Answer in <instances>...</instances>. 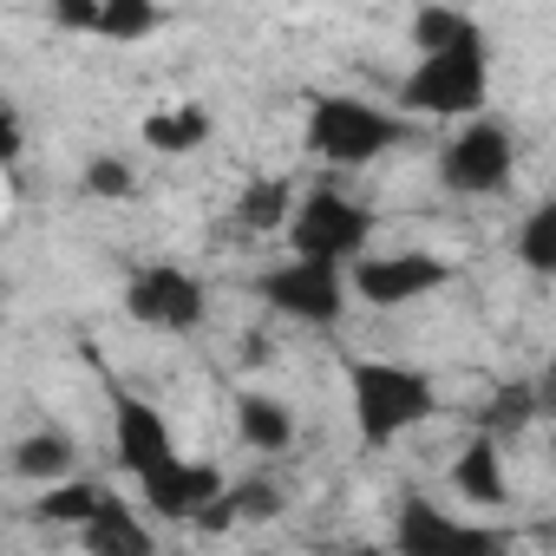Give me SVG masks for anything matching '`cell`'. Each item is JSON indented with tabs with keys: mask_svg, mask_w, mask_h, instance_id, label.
I'll list each match as a JSON object with an SVG mask.
<instances>
[{
	"mask_svg": "<svg viewBox=\"0 0 556 556\" xmlns=\"http://www.w3.org/2000/svg\"><path fill=\"white\" fill-rule=\"evenodd\" d=\"M348 393H354V426L361 445H393L400 432H413L419 419H432L439 387L426 367H400V361H354L348 367Z\"/></svg>",
	"mask_w": 556,
	"mask_h": 556,
	"instance_id": "cell-1",
	"label": "cell"
},
{
	"mask_svg": "<svg viewBox=\"0 0 556 556\" xmlns=\"http://www.w3.org/2000/svg\"><path fill=\"white\" fill-rule=\"evenodd\" d=\"M484 92H491V53H484V40H471V47H452V53H426L400 86V112H413V118H478Z\"/></svg>",
	"mask_w": 556,
	"mask_h": 556,
	"instance_id": "cell-2",
	"label": "cell"
},
{
	"mask_svg": "<svg viewBox=\"0 0 556 556\" xmlns=\"http://www.w3.org/2000/svg\"><path fill=\"white\" fill-rule=\"evenodd\" d=\"M393 144H406V118H393V112H380V105H367V99L328 92V99H315V112H308V151H315L321 164L361 170V164H374V157L393 151Z\"/></svg>",
	"mask_w": 556,
	"mask_h": 556,
	"instance_id": "cell-3",
	"label": "cell"
},
{
	"mask_svg": "<svg viewBox=\"0 0 556 556\" xmlns=\"http://www.w3.org/2000/svg\"><path fill=\"white\" fill-rule=\"evenodd\" d=\"M289 242H295L302 262H328V268L361 262L367 242H374V210L341 197V190H315L289 210Z\"/></svg>",
	"mask_w": 556,
	"mask_h": 556,
	"instance_id": "cell-4",
	"label": "cell"
},
{
	"mask_svg": "<svg viewBox=\"0 0 556 556\" xmlns=\"http://www.w3.org/2000/svg\"><path fill=\"white\" fill-rule=\"evenodd\" d=\"M517 170V131L497 118H471L445 151H439V184L458 197H491Z\"/></svg>",
	"mask_w": 556,
	"mask_h": 556,
	"instance_id": "cell-5",
	"label": "cell"
},
{
	"mask_svg": "<svg viewBox=\"0 0 556 556\" xmlns=\"http://www.w3.org/2000/svg\"><path fill=\"white\" fill-rule=\"evenodd\" d=\"M255 295H262L275 315H295V321H308V328H328V321H341V308H348V275L328 268V262L289 255V262H275L262 282H255Z\"/></svg>",
	"mask_w": 556,
	"mask_h": 556,
	"instance_id": "cell-6",
	"label": "cell"
},
{
	"mask_svg": "<svg viewBox=\"0 0 556 556\" xmlns=\"http://www.w3.org/2000/svg\"><path fill=\"white\" fill-rule=\"evenodd\" d=\"M393 549L400 556H504V536L491 523H465L439 510L432 497H406L393 517Z\"/></svg>",
	"mask_w": 556,
	"mask_h": 556,
	"instance_id": "cell-7",
	"label": "cell"
},
{
	"mask_svg": "<svg viewBox=\"0 0 556 556\" xmlns=\"http://www.w3.org/2000/svg\"><path fill=\"white\" fill-rule=\"evenodd\" d=\"M125 308H131L138 328L184 334V328L203 321L210 295H203V282H197L190 268H177V262H144V268L131 275V289H125Z\"/></svg>",
	"mask_w": 556,
	"mask_h": 556,
	"instance_id": "cell-8",
	"label": "cell"
},
{
	"mask_svg": "<svg viewBox=\"0 0 556 556\" xmlns=\"http://www.w3.org/2000/svg\"><path fill=\"white\" fill-rule=\"evenodd\" d=\"M445 282H452V262H445V255H426V249L354 262V295L374 302V308H406V302H419V295H439Z\"/></svg>",
	"mask_w": 556,
	"mask_h": 556,
	"instance_id": "cell-9",
	"label": "cell"
},
{
	"mask_svg": "<svg viewBox=\"0 0 556 556\" xmlns=\"http://www.w3.org/2000/svg\"><path fill=\"white\" fill-rule=\"evenodd\" d=\"M138 491H144V510L151 517H170V523H197L210 504H216V491H223V471L210 465V458H164L157 471H144L138 478Z\"/></svg>",
	"mask_w": 556,
	"mask_h": 556,
	"instance_id": "cell-10",
	"label": "cell"
},
{
	"mask_svg": "<svg viewBox=\"0 0 556 556\" xmlns=\"http://www.w3.org/2000/svg\"><path fill=\"white\" fill-rule=\"evenodd\" d=\"M112 426H118V465H125L131 478H144V471H157L164 458H177V445H170V426H164V413H157L151 400L125 393L118 380H112Z\"/></svg>",
	"mask_w": 556,
	"mask_h": 556,
	"instance_id": "cell-11",
	"label": "cell"
},
{
	"mask_svg": "<svg viewBox=\"0 0 556 556\" xmlns=\"http://www.w3.org/2000/svg\"><path fill=\"white\" fill-rule=\"evenodd\" d=\"M79 543H86V556H157V536H151V523H138V510L125 504V497H99V510L79 523Z\"/></svg>",
	"mask_w": 556,
	"mask_h": 556,
	"instance_id": "cell-12",
	"label": "cell"
},
{
	"mask_svg": "<svg viewBox=\"0 0 556 556\" xmlns=\"http://www.w3.org/2000/svg\"><path fill=\"white\" fill-rule=\"evenodd\" d=\"M275 510H282V491H275L268 478H242V484H223L216 504L197 517V530H236V523H268Z\"/></svg>",
	"mask_w": 556,
	"mask_h": 556,
	"instance_id": "cell-13",
	"label": "cell"
},
{
	"mask_svg": "<svg viewBox=\"0 0 556 556\" xmlns=\"http://www.w3.org/2000/svg\"><path fill=\"white\" fill-rule=\"evenodd\" d=\"M452 484L471 497V504H484V510H497L504 497H510V484H504V452H497V439H471L465 452H458V465H452Z\"/></svg>",
	"mask_w": 556,
	"mask_h": 556,
	"instance_id": "cell-14",
	"label": "cell"
},
{
	"mask_svg": "<svg viewBox=\"0 0 556 556\" xmlns=\"http://www.w3.org/2000/svg\"><path fill=\"white\" fill-rule=\"evenodd\" d=\"M236 432H242V445H255V452H289V445H295L289 406L268 400V393H242V400H236Z\"/></svg>",
	"mask_w": 556,
	"mask_h": 556,
	"instance_id": "cell-15",
	"label": "cell"
},
{
	"mask_svg": "<svg viewBox=\"0 0 556 556\" xmlns=\"http://www.w3.org/2000/svg\"><path fill=\"white\" fill-rule=\"evenodd\" d=\"M289 210H295V184L289 177H255L236 197V223L242 229H289Z\"/></svg>",
	"mask_w": 556,
	"mask_h": 556,
	"instance_id": "cell-16",
	"label": "cell"
},
{
	"mask_svg": "<svg viewBox=\"0 0 556 556\" xmlns=\"http://www.w3.org/2000/svg\"><path fill=\"white\" fill-rule=\"evenodd\" d=\"M14 471L34 478V484L73 478V439H66V432H27V439L14 445Z\"/></svg>",
	"mask_w": 556,
	"mask_h": 556,
	"instance_id": "cell-17",
	"label": "cell"
},
{
	"mask_svg": "<svg viewBox=\"0 0 556 556\" xmlns=\"http://www.w3.org/2000/svg\"><path fill=\"white\" fill-rule=\"evenodd\" d=\"M413 40H419V53H452V47L484 40V27L465 8H419L413 14Z\"/></svg>",
	"mask_w": 556,
	"mask_h": 556,
	"instance_id": "cell-18",
	"label": "cell"
},
{
	"mask_svg": "<svg viewBox=\"0 0 556 556\" xmlns=\"http://www.w3.org/2000/svg\"><path fill=\"white\" fill-rule=\"evenodd\" d=\"M203 138H210V112L203 105H170V112L144 118V144L151 151H197Z\"/></svg>",
	"mask_w": 556,
	"mask_h": 556,
	"instance_id": "cell-19",
	"label": "cell"
},
{
	"mask_svg": "<svg viewBox=\"0 0 556 556\" xmlns=\"http://www.w3.org/2000/svg\"><path fill=\"white\" fill-rule=\"evenodd\" d=\"M530 419H536V387H523V380L497 387V393L478 406V432H484V439H497V432L510 439V432H523Z\"/></svg>",
	"mask_w": 556,
	"mask_h": 556,
	"instance_id": "cell-20",
	"label": "cell"
},
{
	"mask_svg": "<svg viewBox=\"0 0 556 556\" xmlns=\"http://www.w3.org/2000/svg\"><path fill=\"white\" fill-rule=\"evenodd\" d=\"M99 497H105V491H99L92 478H60V484H47V491H40V504H34V510H40L47 523H73V530H79V523L99 510Z\"/></svg>",
	"mask_w": 556,
	"mask_h": 556,
	"instance_id": "cell-21",
	"label": "cell"
},
{
	"mask_svg": "<svg viewBox=\"0 0 556 556\" xmlns=\"http://www.w3.org/2000/svg\"><path fill=\"white\" fill-rule=\"evenodd\" d=\"M164 14L151 0H99V40H151Z\"/></svg>",
	"mask_w": 556,
	"mask_h": 556,
	"instance_id": "cell-22",
	"label": "cell"
},
{
	"mask_svg": "<svg viewBox=\"0 0 556 556\" xmlns=\"http://www.w3.org/2000/svg\"><path fill=\"white\" fill-rule=\"evenodd\" d=\"M517 255L530 275H556V203H536L523 216V236H517Z\"/></svg>",
	"mask_w": 556,
	"mask_h": 556,
	"instance_id": "cell-23",
	"label": "cell"
},
{
	"mask_svg": "<svg viewBox=\"0 0 556 556\" xmlns=\"http://www.w3.org/2000/svg\"><path fill=\"white\" fill-rule=\"evenodd\" d=\"M138 190V170L125 157H92L86 164V197H131Z\"/></svg>",
	"mask_w": 556,
	"mask_h": 556,
	"instance_id": "cell-24",
	"label": "cell"
},
{
	"mask_svg": "<svg viewBox=\"0 0 556 556\" xmlns=\"http://www.w3.org/2000/svg\"><path fill=\"white\" fill-rule=\"evenodd\" d=\"M53 21H60L66 34H99V0H60Z\"/></svg>",
	"mask_w": 556,
	"mask_h": 556,
	"instance_id": "cell-25",
	"label": "cell"
},
{
	"mask_svg": "<svg viewBox=\"0 0 556 556\" xmlns=\"http://www.w3.org/2000/svg\"><path fill=\"white\" fill-rule=\"evenodd\" d=\"M21 157V112L0 99V164H14Z\"/></svg>",
	"mask_w": 556,
	"mask_h": 556,
	"instance_id": "cell-26",
	"label": "cell"
}]
</instances>
